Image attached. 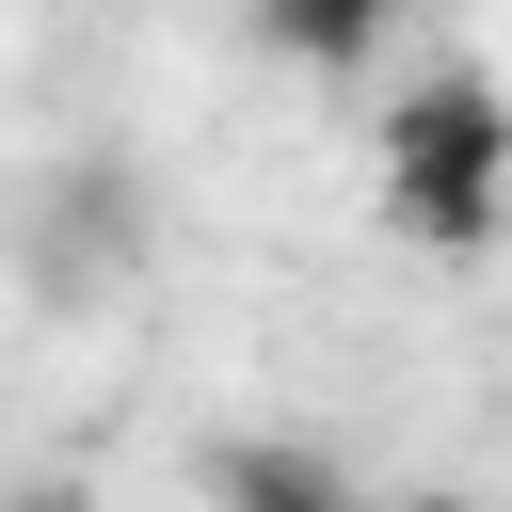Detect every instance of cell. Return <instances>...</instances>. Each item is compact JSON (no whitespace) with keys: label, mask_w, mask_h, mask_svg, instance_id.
I'll list each match as a JSON object with an SVG mask.
<instances>
[{"label":"cell","mask_w":512,"mask_h":512,"mask_svg":"<svg viewBox=\"0 0 512 512\" xmlns=\"http://www.w3.org/2000/svg\"><path fill=\"white\" fill-rule=\"evenodd\" d=\"M400 16H416V0H240V32H256L272 64H304V80H368Z\"/></svg>","instance_id":"obj_3"},{"label":"cell","mask_w":512,"mask_h":512,"mask_svg":"<svg viewBox=\"0 0 512 512\" xmlns=\"http://www.w3.org/2000/svg\"><path fill=\"white\" fill-rule=\"evenodd\" d=\"M368 176H384V224H400V240L480 256V240L512 224V96H496L480 64H416V80H384Z\"/></svg>","instance_id":"obj_1"},{"label":"cell","mask_w":512,"mask_h":512,"mask_svg":"<svg viewBox=\"0 0 512 512\" xmlns=\"http://www.w3.org/2000/svg\"><path fill=\"white\" fill-rule=\"evenodd\" d=\"M208 512H352V464L304 432H240V448H208Z\"/></svg>","instance_id":"obj_4"},{"label":"cell","mask_w":512,"mask_h":512,"mask_svg":"<svg viewBox=\"0 0 512 512\" xmlns=\"http://www.w3.org/2000/svg\"><path fill=\"white\" fill-rule=\"evenodd\" d=\"M0 256H16V288H32L48 320L128 304V288H144V256H160V176H144L128 144H64V160L0 208Z\"/></svg>","instance_id":"obj_2"}]
</instances>
